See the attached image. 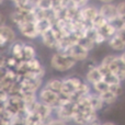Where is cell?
<instances>
[{
  "instance_id": "7",
  "label": "cell",
  "mask_w": 125,
  "mask_h": 125,
  "mask_svg": "<svg viewBox=\"0 0 125 125\" xmlns=\"http://www.w3.org/2000/svg\"><path fill=\"white\" fill-rule=\"evenodd\" d=\"M99 13L108 22H112L119 17L116 6L113 3H103L99 8Z\"/></svg>"
},
{
  "instance_id": "14",
  "label": "cell",
  "mask_w": 125,
  "mask_h": 125,
  "mask_svg": "<svg viewBox=\"0 0 125 125\" xmlns=\"http://www.w3.org/2000/svg\"><path fill=\"white\" fill-rule=\"evenodd\" d=\"M35 23H36V29L39 31L40 36H42L45 33H47L48 31H51L53 29V26H54V23L50 19H47V18L37 20V21H35Z\"/></svg>"
},
{
  "instance_id": "6",
  "label": "cell",
  "mask_w": 125,
  "mask_h": 125,
  "mask_svg": "<svg viewBox=\"0 0 125 125\" xmlns=\"http://www.w3.org/2000/svg\"><path fill=\"white\" fill-rule=\"evenodd\" d=\"M15 36L17 34L11 26L7 25V24L0 25V45L1 47H4L8 44L13 43L15 41Z\"/></svg>"
},
{
  "instance_id": "2",
  "label": "cell",
  "mask_w": 125,
  "mask_h": 125,
  "mask_svg": "<svg viewBox=\"0 0 125 125\" xmlns=\"http://www.w3.org/2000/svg\"><path fill=\"white\" fill-rule=\"evenodd\" d=\"M39 100L42 102V103L51 106L54 111L62 105L61 94L53 92V91L44 88V87L39 91Z\"/></svg>"
},
{
  "instance_id": "10",
  "label": "cell",
  "mask_w": 125,
  "mask_h": 125,
  "mask_svg": "<svg viewBox=\"0 0 125 125\" xmlns=\"http://www.w3.org/2000/svg\"><path fill=\"white\" fill-rule=\"evenodd\" d=\"M41 39H42L43 44L46 47L52 48V50L53 48L57 50V46H58V44H59V39L57 37L56 33H55V31H54V26H53V29L51 31H48L47 33L42 35Z\"/></svg>"
},
{
  "instance_id": "21",
  "label": "cell",
  "mask_w": 125,
  "mask_h": 125,
  "mask_svg": "<svg viewBox=\"0 0 125 125\" xmlns=\"http://www.w3.org/2000/svg\"><path fill=\"white\" fill-rule=\"evenodd\" d=\"M79 44H81L82 46H83L84 48H87V50L90 52L91 50H92L93 47L95 46V43L94 41H93L92 39H90L89 36H84V37H81V39L79 40V42H78Z\"/></svg>"
},
{
  "instance_id": "30",
  "label": "cell",
  "mask_w": 125,
  "mask_h": 125,
  "mask_svg": "<svg viewBox=\"0 0 125 125\" xmlns=\"http://www.w3.org/2000/svg\"><path fill=\"white\" fill-rule=\"evenodd\" d=\"M86 1H87V2H88V1H89V0H86Z\"/></svg>"
},
{
  "instance_id": "13",
  "label": "cell",
  "mask_w": 125,
  "mask_h": 125,
  "mask_svg": "<svg viewBox=\"0 0 125 125\" xmlns=\"http://www.w3.org/2000/svg\"><path fill=\"white\" fill-rule=\"evenodd\" d=\"M88 99H89V102H90L91 106H92V109L94 111H97V112L101 111L104 106H106L105 103L103 102V100H102V98L100 97V94L93 92V91L88 95Z\"/></svg>"
},
{
  "instance_id": "1",
  "label": "cell",
  "mask_w": 125,
  "mask_h": 125,
  "mask_svg": "<svg viewBox=\"0 0 125 125\" xmlns=\"http://www.w3.org/2000/svg\"><path fill=\"white\" fill-rule=\"evenodd\" d=\"M76 64L77 62L75 59L71 58L68 54H64V53L56 52L51 57V67L59 73H66L70 70Z\"/></svg>"
},
{
  "instance_id": "25",
  "label": "cell",
  "mask_w": 125,
  "mask_h": 125,
  "mask_svg": "<svg viewBox=\"0 0 125 125\" xmlns=\"http://www.w3.org/2000/svg\"><path fill=\"white\" fill-rule=\"evenodd\" d=\"M116 34L119 35V37L122 40V41L125 43V29H122V30H120V31H117L116 32Z\"/></svg>"
},
{
  "instance_id": "15",
  "label": "cell",
  "mask_w": 125,
  "mask_h": 125,
  "mask_svg": "<svg viewBox=\"0 0 125 125\" xmlns=\"http://www.w3.org/2000/svg\"><path fill=\"white\" fill-rule=\"evenodd\" d=\"M23 50H24V43L21 41H14L11 43L10 52L11 55L18 58L19 61H23Z\"/></svg>"
},
{
  "instance_id": "29",
  "label": "cell",
  "mask_w": 125,
  "mask_h": 125,
  "mask_svg": "<svg viewBox=\"0 0 125 125\" xmlns=\"http://www.w3.org/2000/svg\"><path fill=\"white\" fill-rule=\"evenodd\" d=\"M124 20V29H125V19H123Z\"/></svg>"
},
{
  "instance_id": "27",
  "label": "cell",
  "mask_w": 125,
  "mask_h": 125,
  "mask_svg": "<svg viewBox=\"0 0 125 125\" xmlns=\"http://www.w3.org/2000/svg\"><path fill=\"white\" fill-rule=\"evenodd\" d=\"M102 125H116V124H115V123H113V122L108 121V122H103V123H102Z\"/></svg>"
},
{
  "instance_id": "20",
  "label": "cell",
  "mask_w": 125,
  "mask_h": 125,
  "mask_svg": "<svg viewBox=\"0 0 125 125\" xmlns=\"http://www.w3.org/2000/svg\"><path fill=\"white\" fill-rule=\"evenodd\" d=\"M35 7L44 11H50L54 9V2H53V0H39Z\"/></svg>"
},
{
  "instance_id": "23",
  "label": "cell",
  "mask_w": 125,
  "mask_h": 125,
  "mask_svg": "<svg viewBox=\"0 0 125 125\" xmlns=\"http://www.w3.org/2000/svg\"><path fill=\"white\" fill-rule=\"evenodd\" d=\"M116 9H117V14L120 18L125 19V1H122L120 3L116 4Z\"/></svg>"
},
{
  "instance_id": "16",
  "label": "cell",
  "mask_w": 125,
  "mask_h": 125,
  "mask_svg": "<svg viewBox=\"0 0 125 125\" xmlns=\"http://www.w3.org/2000/svg\"><path fill=\"white\" fill-rule=\"evenodd\" d=\"M108 44L111 47V50L115 51V52H121V53L125 52V43L120 39L117 34H115L113 37H111L108 41Z\"/></svg>"
},
{
  "instance_id": "28",
  "label": "cell",
  "mask_w": 125,
  "mask_h": 125,
  "mask_svg": "<svg viewBox=\"0 0 125 125\" xmlns=\"http://www.w3.org/2000/svg\"><path fill=\"white\" fill-rule=\"evenodd\" d=\"M120 56H121V58L123 59V62H125V52H123V53H121V55H120Z\"/></svg>"
},
{
  "instance_id": "11",
  "label": "cell",
  "mask_w": 125,
  "mask_h": 125,
  "mask_svg": "<svg viewBox=\"0 0 125 125\" xmlns=\"http://www.w3.org/2000/svg\"><path fill=\"white\" fill-rule=\"evenodd\" d=\"M98 66H99V65H98ZM98 66L92 69H89L86 73V81L88 82L89 84H91V86H93L94 83L103 80V76H102L101 71H100Z\"/></svg>"
},
{
  "instance_id": "4",
  "label": "cell",
  "mask_w": 125,
  "mask_h": 125,
  "mask_svg": "<svg viewBox=\"0 0 125 125\" xmlns=\"http://www.w3.org/2000/svg\"><path fill=\"white\" fill-rule=\"evenodd\" d=\"M67 54H68L71 58L75 59L76 62H83L88 58L89 51L87 50V48H84L81 44L76 43L69 47Z\"/></svg>"
},
{
  "instance_id": "18",
  "label": "cell",
  "mask_w": 125,
  "mask_h": 125,
  "mask_svg": "<svg viewBox=\"0 0 125 125\" xmlns=\"http://www.w3.org/2000/svg\"><path fill=\"white\" fill-rule=\"evenodd\" d=\"M36 58V51L31 44H24L23 50V61H30V59Z\"/></svg>"
},
{
  "instance_id": "26",
  "label": "cell",
  "mask_w": 125,
  "mask_h": 125,
  "mask_svg": "<svg viewBox=\"0 0 125 125\" xmlns=\"http://www.w3.org/2000/svg\"><path fill=\"white\" fill-rule=\"evenodd\" d=\"M98 1H100L102 4H103V3H113L114 0H98Z\"/></svg>"
},
{
  "instance_id": "3",
  "label": "cell",
  "mask_w": 125,
  "mask_h": 125,
  "mask_svg": "<svg viewBox=\"0 0 125 125\" xmlns=\"http://www.w3.org/2000/svg\"><path fill=\"white\" fill-rule=\"evenodd\" d=\"M83 83V80H81L78 77H67L62 79V91L61 94H64L66 97L70 98L80 86Z\"/></svg>"
},
{
  "instance_id": "5",
  "label": "cell",
  "mask_w": 125,
  "mask_h": 125,
  "mask_svg": "<svg viewBox=\"0 0 125 125\" xmlns=\"http://www.w3.org/2000/svg\"><path fill=\"white\" fill-rule=\"evenodd\" d=\"M17 28H18V30H19V32L21 33L24 37H26V39L34 40L40 36L39 31H37V29H36V23H35V21L25 22V23L21 24V25L17 26Z\"/></svg>"
},
{
  "instance_id": "9",
  "label": "cell",
  "mask_w": 125,
  "mask_h": 125,
  "mask_svg": "<svg viewBox=\"0 0 125 125\" xmlns=\"http://www.w3.org/2000/svg\"><path fill=\"white\" fill-rule=\"evenodd\" d=\"M99 15V9L92 6H86L80 9V21L91 23Z\"/></svg>"
},
{
  "instance_id": "22",
  "label": "cell",
  "mask_w": 125,
  "mask_h": 125,
  "mask_svg": "<svg viewBox=\"0 0 125 125\" xmlns=\"http://www.w3.org/2000/svg\"><path fill=\"white\" fill-rule=\"evenodd\" d=\"M110 90L116 95L117 98H120L124 92V89L122 87V83H116V84H112L110 86Z\"/></svg>"
},
{
  "instance_id": "31",
  "label": "cell",
  "mask_w": 125,
  "mask_h": 125,
  "mask_svg": "<svg viewBox=\"0 0 125 125\" xmlns=\"http://www.w3.org/2000/svg\"><path fill=\"white\" fill-rule=\"evenodd\" d=\"M11 1H12V0H11Z\"/></svg>"
},
{
  "instance_id": "17",
  "label": "cell",
  "mask_w": 125,
  "mask_h": 125,
  "mask_svg": "<svg viewBox=\"0 0 125 125\" xmlns=\"http://www.w3.org/2000/svg\"><path fill=\"white\" fill-rule=\"evenodd\" d=\"M91 87H92L93 92L98 93V94H102V93H104V92L110 90V84H109L105 80H101V81L97 82V83H94Z\"/></svg>"
},
{
  "instance_id": "12",
  "label": "cell",
  "mask_w": 125,
  "mask_h": 125,
  "mask_svg": "<svg viewBox=\"0 0 125 125\" xmlns=\"http://www.w3.org/2000/svg\"><path fill=\"white\" fill-rule=\"evenodd\" d=\"M44 88L48 89V90L53 91V92H55V93L61 94L62 91V79H59V78H57V77L51 78L50 80H47V81L45 82Z\"/></svg>"
},
{
  "instance_id": "19",
  "label": "cell",
  "mask_w": 125,
  "mask_h": 125,
  "mask_svg": "<svg viewBox=\"0 0 125 125\" xmlns=\"http://www.w3.org/2000/svg\"><path fill=\"white\" fill-rule=\"evenodd\" d=\"M100 97L102 98V100H103V102L105 103V105H112V104H114L115 102H116V100L119 99L111 90L100 94Z\"/></svg>"
},
{
  "instance_id": "8",
  "label": "cell",
  "mask_w": 125,
  "mask_h": 125,
  "mask_svg": "<svg viewBox=\"0 0 125 125\" xmlns=\"http://www.w3.org/2000/svg\"><path fill=\"white\" fill-rule=\"evenodd\" d=\"M110 70H111V73L116 75L121 81H124L125 80V62H123V59L121 58L120 55L115 56L114 61L110 65Z\"/></svg>"
},
{
  "instance_id": "24",
  "label": "cell",
  "mask_w": 125,
  "mask_h": 125,
  "mask_svg": "<svg viewBox=\"0 0 125 125\" xmlns=\"http://www.w3.org/2000/svg\"><path fill=\"white\" fill-rule=\"evenodd\" d=\"M47 125H68V123L62 121L61 119H58V117L54 116L53 119H51L50 121L47 122Z\"/></svg>"
}]
</instances>
